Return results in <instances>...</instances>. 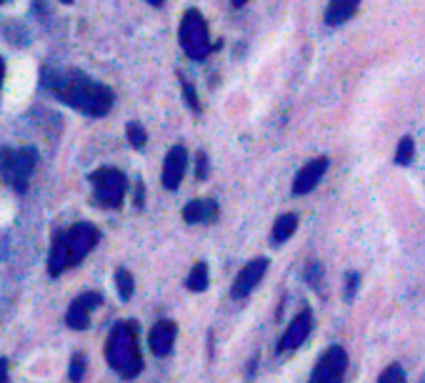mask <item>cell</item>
<instances>
[{
    "instance_id": "14",
    "label": "cell",
    "mask_w": 425,
    "mask_h": 383,
    "mask_svg": "<svg viewBox=\"0 0 425 383\" xmlns=\"http://www.w3.org/2000/svg\"><path fill=\"white\" fill-rule=\"evenodd\" d=\"M218 218V200L216 198H198L190 200L183 208V220L190 225L195 223H210Z\"/></svg>"
},
{
    "instance_id": "2",
    "label": "cell",
    "mask_w": 425,
    "mask_h": 383,
    "mask_svg": "<svg viewBox=\"0 0 425 383\" xmlns=\"http://www.w3.org/2000/svg\"><path fill=\"white\" fill-rule=\"evenodd\" d=\"M100 240V230L93 223H75L70 228L56 233L48 253V273L53 278L65 273L68 268L78 266V263L90 253Z\"/></svg>"
},
{
    "instance_id": "17",
    "label": "cell",
    "mask_w": 425,
    "mask_h": 383,
    "mask_svg": "<svg viewBox=\"0 0 425 383\" xmlns=\"http://www.w3.org/2000/svg\"><path fill=\"white\" fill-rule=\"evenodd\" d=\"M210 283V273H208V263H195L193 271H190L188 281H185V286H188V291L193 293H200L205 291Z\"/></svg>"
},
{
    "instance_id": "4",
    "label": "cell",
    "mask_w": 425,
    "mask_h": 383,
    "mask_svg": "<svg viewBox=\"0 0 425 383\" xmlns=\"http://www.w3.org/2000/svg\"><path fill=\"white\" fill-rule=\"evenodd\" d=\"M180 48L190 61H205L216 48L210 46V36H208V23H205L203 13L190 8L185 11L183 21H180Z\"/></svg>"
},
{
    "instance_id": "15",
    "label": "cell",
    "mask_w": 425,
    "mask_h": 383,
    "mask_svg": "<svg viewBox=\"0 0 425 383\" xmlns=\"http://www.w3.org/2000/svg\"><path fill=\"white\" fill-rule=\"evenodd\" d=\"M360 0H330V6L325 8V23L328 26H343L345 21H350L358 8Z\"/></svg>"
},
{
    "instance_id": "9",
    "label": "cell",
    "mask_w": 425,
    "mask_h": 383,
    "mask_svg": "<svg viewBox=\"0 0 425 383\" xmlns=\"http://www.w3.org/2000/svg\"><path fill=\"white\" fill-rule=\"evenodd\" d=\"M100 303H103L100 293H95V291L80 293V296L70 303V308H68V313H65L68 328H73V331H85L88 323H90V313L95 311Z\"/></svg>"
},
{
    "instance_id": "3",
    "label": "cell",
    "mask_w": 425,
    "mask_h": 383,
    "mask_svg": "<svg viewBox=\"0 0 425 383\" xmlns=\"http://www.w3.org/2000/svg\"><path fill=\"white\" fill-rule=\"evenodd\" d=\"M105 358L110 368L123 378H135L143 371V356L138 348V323L120 321L113 326L105 343Z\"/></svg>"
},
{
    "instance_id": "20",
    "label": "cell",
    "mask_w": 425,
    "mask_h": 383,
    "mask_svg": "<svg viewBox=\"0 0 425 383\" xmlns=\"http://www.w3.org/2000/svg\"><path fill=\"white\" fill-rule=\"evenodd\" d=\"M128 141L133 148L143 150L145 143H148V133H145V128L140 123H128Z\"/></svg>"
},
{
    "instance_id": "23",
    "label": "cell",
    "mask_w": 425,
    "mask_h": 383,
    "mask_svg": "<svg viewBox=\"0 0 425 383\" xmlns=\"http://www.w3.org/2000/svg\"><path fill=\"white\" fill-rule=\"evenodd\" d=\"M180 86H183V96H185V101H188L190 111L200 113V101H198V93H195V86L190 81H185V78H180Z\"/></svg>"
},
{
    "instance_id": "24",
    "label": "cell",
    "mask_w": 425,
    "mask_h": 383,
    "mask_svg": "<svg viewBox=\"0 0 425 383\" xmlns=\"http://www.w3.org/2000/svg\"><path fill=\"white\" fill-rule=\"evenodd\" d=\"M323 268L318 266V263H310V266L305 268V281L310 283L313 288H315V291H320V286H323Z\"/></svg>"
},
{
    "instance_id": "1",
    "label": "cell",
    "mask_w": 425,
    "mask_h": 383,
    "mask_svg": "<svg viewBox=\"0 0 425 383\" xmlns=\"http://www.w3.org/2000/svg\"><path fill=\"white\" fill-rule=\"evenodd\" d=\"M46 88L63 101L65 106L85 113V116L100 118L108 116L115 103V96L108 86L88 78L78 68H56L46 73Z\"/></svg>"
},
{
    "instance_id": "12",
    "label": "cell",
    "mask_w": 425,
    "mask_h": 383,
    "mask_svg": "<svg viewBox=\"0 0 425 383\" xmlns=\"http://www.w3.org/2000/svg\"><path fill=\"white\" fill-rule=\"evenodd\" d=\"M330 160L325 158H313L310 163H305L300 170L295 173V180H293V193L295 195H308L318 188V183L323 180L325 170H328Z\"/></svg>"
},
{
    "instance_id": "11",
    "label": "cell",
    "mask_w": 425,
    "mask_h": 383,
    "mask_svg": "<svg viewBox=\"0 0 425 383\" xmlns=\"http://www.w3.org/2000/svg\"><path fill=\"white\" fill-rule=\"evenodd\" d=\"M185 168H188V150L183 145H173L165 155L163 163V173H160V180H163V188L168 190H178V185L183 183L185 178Z\"/></svg>"
},
{
    "instance_id": "28",
    "label": "cell",
    "mask_w": 425,
    "mask_h": 383,
    "mask_svg": "<svg viewBox=\"0 0 425 383\" xmlns=\"http://www.w3.org/2000/svg\"><path fill=\"white\" fill-rule=\"evenodd\" d=\"M143 203H145V185L138 183V185H135V205H138V208H143Z\"/></svg>"
},
{
    "instance_id": "31",
    "label": "cell",
    "mask_w": 425,
    "mask_h": 383,
    "mask_svg": "<svg viewBox=\"0 0 425 383\" xmlns=\"http://www.w3.org/2000/svg\"><path fill=\"white\" fill-rule=\"evenodd\" d=\"M148 3H150V6H153V8H160V6H163V3H165V0H148Z\"/></svg>"
},
{
    "instance_id": "18",
    "label": "cell",
    "mask_w": 425,
    "mask_h": 383,
    "mask_svg": "<svg viewBox=\"0 0 425 383\" xmlns=\"http://www.w3.org/2000/svg\"><path fill=\"white\" fill-rule=\"evenodd\" d=\"M115 286H118V296L123 298V301H130V296H133L135 291V281L133 276H130V271L118 268V273H115Z\"/></svg>"
},
{
    "instance_id": "22",
    "label": "cell",
    "mask_w": 425,
    "mask_h": 383,
    "mask_svg": "<svg viewBox=\"0 0 425 383\" xmlns=\"http://www.w3.org/2000/svg\"><path fill=\"white\" fill-rule=\"evenodd\" d=\"M378 383H408V381H405L403 366H398V363H390V366L385 368L383 373H380Z\"/></svg>"
},
{
    "instance_id": "5",
    "label": "cell",
    "mask_w": 425,
    "mask_h": 383,
    "mask_svg": "<svg viewBox=\"0 0 425 383\" xmlns=\"http://www.w3.org/2000/svg\"><path fill=\"white\" fill-rule=\"evenodd\" d=\"M38 163V153L31 145H23V148H6L0 153V170H3V178L11 188H16L18 193H26L28 183L33 178V170Z\"/></svg>"
},
{
    "instance_id": "30",
    "label": "cell",
    "mask_w": 425,
    "mask_h": 383,
    "mask_svg": "<svg viewBox=\"0 0 425 383\" xmlns=\"http://www.w3.org/2000/svg\"><path fill=\"white\" fill-rule=\"evenodd\" d=\"M231 3H233V8H243V6L248 3V0H231Z\"/></svg>"
},
{
    "instance_id": "26",
    "label": "cell",
    "mask_w": 425,
    "mask_h": 383,
    "mask_svg": "<svg viewBox=\"0 0 425 383\" xmlns=\"http://www.w3.org/2000/svg\"><path fill=\"white\" fill-rule=\"evenodd\" d=\"M358 283H360L358 273H350V276H348V286H345V298H348V301H353L355 293H358Z\"/></svg>"
},
{
    "instance_id": "8",
    "label": "cell",
    "mask_w": 425,
    "mask_h": 383,
    "mask_svg": "<svg viewBox=\"0 0 425 383\" xmlns=\"http://www.w3.org/2000/svg\"><path fill=\"white\" fill-rule=\"evenodd\" d=\"M268 266H271V261L268 258H253L251 263H246V266L241 268V273L236 276V281H233V298H246L251 296L253 291H256V286L263 281V276L268 273Z\"/></svg>"
},
{
    "instance_id": "25",
    "label": "cell",
    "mask_w": 425,
    "mask_h": 383,
    "mask_svg": "<svg viewBox=\"0 0 425 383\" xmlns=\"http://www.w3.org/2000/svg\"><path fill=\"white\" fill-rule=\"evenodd\" d=\"M210 173V160L205 153H198V158H195V175H198V180H205Z\"/></svg>"
},
{
    "instance_id": "29",
    "label": "cell",
    "mask_w": 425,
    "mask_h": 383,
    "mask_svg": "<svg viewBox=\"0 0 425 383\" xmlns=\"http://www.w3.org/2000/svg\"><path fill=\"white\" fill-rule=\"evenodd\" d=\"M3 78H6V63L0 58V86H3Z\"/></svg>"
},
{
    "instance_id": "10",
    "label": "cell",
    "mask_w": 425,
    "mask_h": 383,
    "mask_svg": "<svg viewBox=\"0 0 425 383\" xmlns=\"http://www.w3.org/2000/svg\"><path fill=\"white\" fill-rule=\"evenodd\" d=\"M313 331V313L308 308H303L295 318L290 321V326L283 331L280 341H278V353H288V351H295L298 346H303L308 336Z\"/></svg>"
},
{
    "instance_id": "33",
    "label": "cell",
    "mask_w": 425,
    "mask_h": 383,
    "mask_svg": "<svg viewBox=\"0 0 425 383\" xmlns=\"http://www.w3.org/2000/svg\"><path fill=\"white\" fill-rule=\"evenodd\" d=\"M3 3H8V0H0V6H3Z\"/></svg>"
},
{
    "instance_id": "27",
    "label": "cell",
    "mask_w": 425,
    "mask_h": 383,
    "mask_svg": "<svg viewBox=\"0 0 425 383\" xmlns=\"http://www.w3.org/2000/svg\"><path fill=\"white\" fill-rule=\"evenodd\" d=\"M8 376H11V363L8 358H0V383H8Z\"/></svg>"
},
{
    "instance_id": "21",
    "label": "cell",
    "mask_w": 425,
    "mask_h": 383,
    "mask_svg": "<svg viewBox=\"0 0 425 383\" xmlns=\"http://www.w3.org/2000/svg\"><path fill=\"white\" fill-rule=\"evenodd\" d=\"M85 368H88V361H85V356L83 353H73V358H70V381L73 383H80L83 378H85Z\"/></svg>"
},
{
    "instance_id": "19",
    "label": "cell",
    "mask_w": 425,
    "mask_h": 383,
    "mask_svg": "<svg viewBox=\"0 0 425 383\" xmlns=\"http://www.w3.org/2000/svg\"><path fill=\"white\" fill-rule=\"evenodd\" d=\"M413 155H415V141L410 136H403L398 143V150H395V163L410 165L413 163Z\"/></svg>"
},
{
    "instance_id": "32",
    "label": "cell",
    "mask_w": 425,
    "mask_h": 383,
    "mask_svg": "<svg viewBox=\"0 0 425 383\" xmlns=\"http://www.w3.org/2000/svg\"><path fill=\"white\" fill-rule=\"evenodd\" d=\"M61 3H65V6H70V3H73V0H61Z\"/></svg>"
},
{
    "instance_id": "13",
    "label": "cell",
    "mask_w": 425,
    "mask_h": 383,
    "mask_svg": "<svg viewBox=\"0 0 425 383\" xmlns=\"http://www.w3.org/2000/svg\"><path fill=\"white\" fill-rule=\"evenodd\" d=\"M175 338H178V326H175V321H158L150 328L148 346L155 356H168L175 346Z\"/></svg>"
},
{
    "instance_id": "6",
    "label": "cell",
    "mask_w": 425,
    "mask_h": 383,
    "mask_svg": "<svg viewBox=\"0 0 425 383\" xmlns=\"http://www.w3.org/2000/svg\"><path fill=\"white\" fill-rule=\"evenodd\" d=\"M93 193H95L98 205L108 210H118L123 205V198L128 193V178L120 173L118 168L103 165V168L93 170L90 173Z\"/></svg>"
},
{
    "instance_id": "7",
    "label": "cell",
    "mask_w": 425,
    "mask_h": 383,
    "mask_svg": "<svg viewBox=\"0 0 425 383\" xmlns=\"http://www.w3.org/2000/svg\"><path fill=\"white\" fill-rule=\"evenodd\" d=\"M345 368H348V353H345V348L330 346L323 356L318 358L308 383H343Z\"/></svg>"
},
{
    "instance_id": "16",
    "label": "cell",
    "mask_w": 425,
    "mask_h": 383,
    "mask_svg": "<svg viewBox=\"0 0 425 383\" xmlns=\"http://www.w3.org/2000/svg\"><path fill=\"white\" fill-rule=\"evenodd\" d=\"M298 228V215L295 213H283L273 225V243H285Z\"/></svg>"
}]
</instances>
